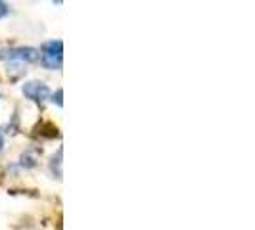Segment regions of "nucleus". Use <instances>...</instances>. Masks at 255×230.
Instances as JSON below:
<instances>
[{"instance_id":"nucleus-1","label":"nucleus","mask_w":255,"mask_h":230,"mask_svg":"<svg viewBox=\"0 0 255 230\" xmlns=\"http://www.w3.org/2000/svg\"><path fill=\"white\" fill-rule=\"evenodd\" d=\"M10 58V60H19L25 64H37L40 60V52L31 46H21V48H12V50H0V60Z\"/></svg>"},{"instance_id":"nucleus-2","label":"nucleus","mask_w":255,"mask_h":230,"mask_svg":"<svg viewBox=\"0 0 255 230\" xmlns=\"http://www.w3.org/2000/svg\"><path fill=\"white\" fill-rule=\"evenodd\" d=\"M21 90H23V94H25L27 98L33 100V102H44V100L50 96V89H48L44 83H40V81L25 83Z\"/></svg>"},{"instance_id":"nucleus-3","label":"nucleus","mask_w":255,"mask_h":230,"mask_svg":"<svg viewBox=\"0 0 255 230\" xmlns=\"http://www.w3.org/2000/svg\"><path fill=\"white\" fill-rule=\"evenodd\" d=\"M40 54H46V56H58V58H64V42L62 40H48L42 44L40 48Z\"/></svg>"},{"instance_id":"nucleus-4","label":"nucleus","mask_w":255,"mask_h":230,"mask_svg":"<svg viewBox=\"0 0 255 230\" xmlns=\"http://www.w3.org/2000/svg\"><path fill=\"white\" fill-rule=\"evenodd\" d=\"M40 65L46 67V69H60L62 67V58L58 56H46V54H40Z\"/></svg>"},{"instance_id":"nucleus-5","label":"nucleus","mask_w":255,"mask_h":230,"mask_svg":"<svg viewBox=\"0 0 255 230\" xmlns=\"http://www.w3.org/2000/svg\"><path fill=\"white\" fill-rule=\"evenodd\" d=\"M8 13H10V8H8V4H6V2H0V19H2V17H6Z\"/></svg>"},{"instance_id":"nucleus-6","label":"nucleus","mask_w":255,"mask_h":230,"mask_svg":"<svg viewBox=\"0 0 255 230\" xmlns=\"http://www.w3.org/2000/svg\"><path fill=\"white\" fill-rule=\"evenodd\" d=\"M62 94H64V92H62V89H60L58 92H56V94H54V96H52V98H54V104L62 106Z\"/></svg>"},{"instance_id":"nucleus-7","label":"nucleus","mask_w":255,"mask_h":230,"mask_svg":"<svg viewBox=\"0 0 255 230\" xmlns=\"http://www.w3.org/2000/svg\"><path fill=\"white\" fill-rule=\"evenodd\" d=\"M2 148H4V136L0 134V152H2Z\"/></svg>"}]
</instances>
